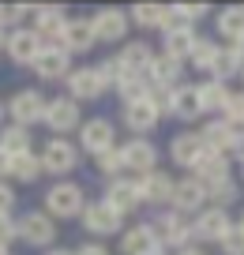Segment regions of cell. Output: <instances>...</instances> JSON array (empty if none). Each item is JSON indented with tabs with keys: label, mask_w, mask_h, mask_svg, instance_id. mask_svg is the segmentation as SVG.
Instances as JSON below:
<instances>
[{
	"label": "cell",
	"mask_w": 244,
	"mask_h": 255,
	"mask_svg": "<svg viewBox=\"0 0 244 255\" xmlns=\"http://www.w3.org/2000/svg\"><path fill=\"white\" fill-rule=\"evenodd\" d=\"M45 102H49V98L41 94V90L26 87V90H15V94H11V102H4V109H8L11 124L34 128V124H41V117H45Z\"/></svg>",
	"instance_id": "52a82bcc"
},
{
	"label": "cell",
	"mask_w": 244,
	"mask_h": 255,
	"mask_svg": "<svg viewBox=\"0 0 244 255\" xmlns=\"http://www.w3.org/2000/svg\"><path fill=\"white\" fill-rule=\"evenodd\" d=\"M98 75H102V83L105 87H117V79H120V64H117V56H109V60H102L98 64Z\"/></svg>",
	"instance_id": "7bdbcfd3"
},
{
	"label": "cell",
	"mask_w": 244,
	"mask_h": 255,
	"mask_svg": "<svg viewBox=\"0 0 244 255\" xmlns=\"http://www.w3.org/2000/svg\"><path fill=\"white\" fill-rule=\"evenodd\" d=\"M203 207H207V188L196 180V176H181V180L173 184L169 210H177V214H184V218H196Z\"/></svg>",
	"instance_id": "9a60e30c"
},
{
	"label": "cell",
	"mask_w": 244,
	"mask_h": 255,
	"mask_svg": "<svg viewBox=\"0 0 244 255\" xmlns=\"http://www.w3.org/2000/svg\"><path fill=\"white\" fill-rule=\"evenodd\" d=\"M222 120H226L229 128H237V131L244 128V90H229V102H226V109H222Z\"/></svg>",
	"instance_id": "f35d334b"
},
{
	"label": "cell",
	"mask_w": 244,
	"mask_h": 255,
	"mask_svg": "<svg viewBox=\"0 0 244 255\" xmlns=\"http://www.w3.org/2000/svg\"><path fill=\"white\" fill-rule=\"evenodd\" d=\"M75 255H113V252L102 244V240H87V244H79V248H75Z\"/></svg>",
	"instance_id": "f6af8a7d"
},
{
	"label": "cell",
	"mask_w": 244,
	"mask_h": 255,
	"mask_svg": "<svg viewBox=\"0 0 244 255\" xmlns=\"http://www.w3.org/2000/svg\"><path fill=\"white\" fill-rule=\"evenodd\" d=\"M177 255H207V252L199 244H192V248H184V252H177Z\"/></svg>",
	"instance_id": "681fc988"
},
{
	"label": "cell",
	"mask_w": 244,
	"mask_h": 255,
	"mask_svg": "<svg viewBox=\"0 0 244 255\" xmlns=\"http://www.w3.org/2000/svg\"><path fill=\"white\" fill-rule=\"evenodd\" d=\"M233 203H241V184L237 180H222V184H214V188H207V207L229 210Z\"/></svg>",
	"instance_id": "d590c367"
},
{
	"label": "cell",
	"mask_w": 244,
	"mask_h": 255,
	"mask_svg": "<svg viewBox=\"0 0 244 255\" xmlns=\"http://www.w3.org/2000/svg\"><path fill=\"white\" fill-rule=\"evenodd\" d=\"M169 11H173L181 23H188V26H196L199 19L211 15V8H207V4H169Z\"/></svg>",
	"instance_id": "ab89813d"
},
{
	"label": "cell",
	"mask_w": 244,
	"mask_h": 255,
	"mask_svg": "<svg viewBox=\"0 0 244 255\" xmlns=\"http://www.w3.org/2000/svg\"><path fill=\"white\" fill-rule=\"evenodd\" d=\"M120 255H162V244H158L150 222H135L120 233Z\"/></svg>",
	"instance_id": "44dd1931"
},
{
	"label": "cell",
	"mask_w": 244,
	"mask_h": 255,
	"mask_svg": "<svg viewBox=\"0 0 244 255\" xmlns=\"http://www.w3.org/2000/svg\"><path fill=\"white\" fill-rule=\"evenodd\" d=\"M162 255H169V252H162Z\"/></svg>",
	"instance_id": "6f0895ef"
},
{
	"label": "cell",
	"mask_w": 244,
	"mask_h": 255,
	"mask_svg": "<svg viewBox=\"0 0 244 255\" xmlns=\"http://www.w3.org/2000/svg\"><path fill=\"white\" fill-rule=\"evenodd\" d=\"M203 154H207V146H203V139H199V131H177V135L169 139V161H173L177 169H192Z\"/></svg>",
	"instance_id": "cb8c5ba5"
},
{
	"label": "cell",
	"mask_w": 244,
	"mask_h": 255,
	"mask_svg": "<svg viewBox=\"0 0 244 255\" xmlns=\"http://www.w3.org/2000/svg\"><path fill=\"white\" fill-rule=\"evenodd\" d=\"M173 176L169 173H162V169H150V173H143V176H135V188H139V199H143V207H162V210H169V199H173Z\"/></svg>",
	"instance_id": "8fae6325"
},
{
	"label": "cell",
	"mask_w": 244,
	"mask_h": 255,
	"mask_svg": "<svg viewBox=\"0 0 244 255\" xmlns=\"http://www.w3.org/2000/svg\"><path fill=\"white\" fill-rule=\"evenodd\" d=\"M120 158H124V173H150V169H158V146L150 143V139H139L132 135L124 146H120Z\"/></svg>",
	"instance_id": "ac0fdd59"
},
{
	"label": "cell",
	"mask_w": 244,
	"mask_h": 255,
	"mask_svg": "<svg viewBox=\"0 0 244 255\" xmlns=\"http://www.w3.org/2000/svg\"><path fill=\"white\" fill-rule=\"evenodd\" d=\"M15 188H11L8 180H0V218H11L15 214Z\"/></svg>",
	"instance_id": "b9f144b4"
},
{
	"label": "cell",
	"mask_w": 244,
	"mask_h": 255,
	"mask_svg": "<svg viewBox=\"0 0 244 255\" xmlns=\"http://www.w3.org/2000/svg\"><path fill=\"white\" fill-rule=\"evenodd\" d=\"M120 94V102H139V98H147L150 94V83H147V75H139V72H120V79H117V87H113Z\"/></svg>",
	"instance_id": "836d02e7"
},
{
	"label": "cell",
	"mask_w": 244,
	"mask_h": 255,
	"mask_svg": "<svg viewBox=\"0 0 244 255\" xmlns=\"http://www.w3.org/2000/svg\"><path fill=\"white\" fill-rule=\"evenodd\" d=\"M241 173H244V165H241Z\"/></svg>",
	"instance_id": "680465c9"
},
{
	"label": "cell",
	"mask_w": 244,
	"mask_h": 255,
	"mask_svg": "<svg viewBox=\"0 0 244 255\" xmlns=\"http://www.w3.org/2000/svg\"><path fill=\"white\" fill-rule=\"evenodd\" d=\"M64 23H68V11L60 4H38L30 11V30L41 38V45H60Z\"/></svg>",
	"instance_id": "7c38bea8"
},
{
	"label": "cell",
	"mask_w": 244,
	"mask_h": 255,
	"mask_svg": "<svg viewBox=\"0 0 244 255\" xmlns=\"http://www.w3.org/2000/svg\"><path fill=\"white\" fill-rule=\"evenodd\" d=\"M150 60H154V49H150V41H143V38H135V41H124L120 45V53H117V64H120V72H147L150 68Z\"/></svg>",
	"instance_id": "83f0119b"
},
{
	"label": "cell",
	"mask_w": 244,
	"mask_h": 255,
	"mask_svg": "<svg viewBox=\"0 0 244 255\" xmlns=\"http://www.w3.org/2000/svg\"><path fill=\"white\" fill-rule=\"evenodd\" d=\"M102 203H109V207L117 210V214H124V218L132 214V210H139L143 199H139V188H135V176H117V180H109Z\"/></svg>",
	"instance_id": "ffe728a7"
},
{
	"label": "cell",
	"mask_w": 244,
	"mask_h": 255,
	"mask_svg": "<svg viewBox=\"0 0 244 255\" xmlns=\"http://www.w3.org/2000/svg\"><path fill=\"white\" fill-rule=\"evenodd\" d=\"M241 229H244V214H241Z\"/></svg>",
	"instance_id": "db71d44e"
},
{
	"label": "cell",
	"mask_w": 244,
	"mask_h": 255,
	"mask_svg": "<svg viewBox=\"0 0 244 255\" xmlns=\"http://www.w3.org/2000/svg\"><path fill=\"white\" fill-rule=\"evenodd\" d=\"M45 214L53 218H60V222H68V218H79L83 214V207H87V191L79 188L75 180H56V184H49V191H45Z\"/></svg>",
	"instance_id": "7a4b0ae2"
},
{
	"label": "cell",
	"mask_w": 244,
	"mask_h": 255,
	"mask_svg": "<svg viewBox=\"0 0 244 255\" xmlns=\"http://www.w3.org/2000/svg\"><path fill=\"white\" fill-rule=\"evenodd\" d=\"M166 117H177L184 124H196L203 117V105H199V94L192 83H181L177 90H169V105H166Z\"/></svg>",
	"instance_id": "603a6c76"
},
{
	"label": "cell",
	"mask_w": 244,
	"mask_h": 255,
	"mask_svg": "<svg viewBox=\"0 0 244 255\" xmlns=\"http://www.w3.org/2000/svg\"><path fill=\"white\" fill-rule=\"evenodd\" d=\"M41 161H38V154L34 150H26V154H15L11 158V180H19V184H38L41 180Z\"/></svg>",
	"instance_id": "d6a6232c"
},
{
	"label": "cell",
	"mask_w": 244,
	"mask_h": 255,
	"mask_svg": "<svg viewBox=\"0 0 244 255\" xmlns=\"http://www.w3.org/2000/svg\"><path fill=\"white\" fill-rule=\"evenodd\" d=\"M241 135H244V128H241Z\"/></svg>",
	"instance_id": "9f6ffc18"
},
{
	"label": "cell",
	"mask_w": 244,
	"mask_h": 255,
	"mask_svg": "<svg viewBox=\"0 0 244 255\" xmlns=\"http://www.w3.org/2000/svg\"><path fill=\"white\" fill-rule=\"evenodd\" d=\"M0 255H11V248H4V244H0Z\"/></svg>",
	"instance_id": "f5cc1de1"
},
{
	"label": "cell",
	"mask_w": 244,
	"mask_h": 255,
	"mask_svg": "<svg viewBox=\"0 0 244 255\" xmlns=\"http://www.w3.org/2000/svg\"><path fill=\"white\" fill-rule=\"evenodd\" d=\"M233 158H241V165H244V135L237 139V146H233Z\"/></svg>",
	"instance_id": "7dc6e473"
},
{
	"label": "cell",
	"mask_w": 244,
	"mask_h": 255,
	"mask_svg": "<svg viewBox=\"0 0 244 255\" xmlns=\"http://www.w3.org/2000/svg\"><path fill=\"white\" fill-rule=\"evenodd\" d=\"M196 94H199L203 113H222V109H226V102H229V87H226V83H214V79L199 83Z\"/></svg>",
	"instance_id": "e575fe53"
},
{
	"label": "cell",
	"mask_w": 244,
	"mask_h": 255,
	"mask_svg": "<svg viewBox=\"0 0 244 255\" xmlns=\"http://www.w3.org/2000/svg\"><path fill=\"white\" fill-rule=\"evenodd\" d=\"M15 240H19V225H15V218H0V244L11 248Z\"/></svg>",
	"instance_id": "ee69618b"
},
{
	"label": "cell",
	"mask_w": 244,
	"mask_h": 255,
	"mask_svg": "<svg viewBox=\"0 0 244 255\" xmlns=\"http://www.w3.org/2000/svg\"><path fill=\"white\" fill-rule=\"evenodd\" d=\"M4 120H8V109H4V102H0V128H4Z\"/></svg>",
	"instance_id": "f907efd6"
},
{
	"label": "cell",
	"mask_w": 244,
	"mask_h": 255,
	"mask_svg": "<svg viewBox=\"0 0 244 255\" xmlns=\"http://www.w3.org/2000/svg\"><path fill=\"white\" fill-rule=\"evenodd\" d=\"M143 75H147V83L158 87V90H177L184 83V60H173V56H166V53H154V60H150V68Z\"/></svg>",
	"instance_id": "d6986e66"
},
{
	"label": "cell",
	"mask_w": 244,
	"mask_h": 255,
	"mask_svg": "<svg viewBox=\"0 0 244 255\" xmlns=\"http://www.w3.org/2000/svg\"><path fill=\"white\" fill-rule=\"evenodd\" d=\"M166 19H169V4H135L128 11V23L139 30H166Z\"/></svg>",
	"instance_id": "f546056e"
},
{
	"label": "cell",
	"mask_w": 244,
	"mask_h": 255,
	"mask_svg": "<svg viewBox=\"0 0 244 255\" xmlns=\"http://www.w3.org/2000/svg\"><path fill=\"white\" fill-rule=\"evenodd\" d=\"M98 45V38H94V26H90V19H68L64 23V30H60V49L64 53H90V49Z\"/></svg>",
	"instance_id": "d4e9b609"
},
{
	"label": "cell",
	"mask_w": 244,
	"mask_h": 255,
	"mask_svg": "<svg viewBox=\"0 0 244 255\" xmlns=\"http://www.w3.org/2000/svg\"><path fill=\"white\" fill-rule=\"evenodd\" d=\"M41 38L30 30V26H19V30H8V38H4V53H8L11 64H19V68H30L34 56L41 53Z\"/></svg>",
	"instance_id": "e0dca14e"
},
{
	"label": "cell",
	"mask_w": 244,
	"mask_h": 255,
	"mask_svg": "<svg viewBox=\"0 0 244 255\" xmlns=\"http://www.w3.org/2000/svg\"><path fill=\"white\" fill-rule=\"evenodd\" d=\"M218 248H222V255H244V229H241V222L229 225V233L218 240Z\"/></svg>",
	"instance_id": "60d3db41"
},
{
	"label": "cell",
	"mask_w": 244,
	"mask_h": 255,
	"mask_svg": "<svg viewBox=\"0 0 244 255\" xmlns=\"http://www.w3.org/2000/svg\"><path fill=\"white\" fill-rule=\"evenodd\" d=\"M30 72L38 75L41 83H64L71 75V53H64L60 45H45L38 56H34Z\"/></svg>",
	"instance_id": "4fadbf2b"
},
{
	"label": "cell",
	"mask_w": 244,
	"mask_h": 255,
	"mask_svg": "<svg viewBox=\"0 0 244 255\" xmlns=\"http://www.w3.org/2000/svg\"><path fill=\"white\" fill-rule=\"evenodd\" d=\"M30 128H19V124H4L0 128V150L8 154V158H15V154H26L30 150Z\"/></svg>",
	"instance_id": "1f68e13d"
},
{
	"label": "cell",
	"mask_w": 244,
	"mask_h": 255,
	"mask_svg": "<svg viewBox=\"0 0 244 255\" xmlns=\"http://www.w3.org/2000/svg\"><path fill=\"white\" fill-rule=\"evenodd\" d=\"M150 229H154L162 252H169V255H177V252H184V248L196 244V240H192V218L177 214V210H162V214H154V218H150Z\"/></svg>",
	"instance_id": "6da1fadb"
},
{
	"label": "cell",
	"mask_w": 244,
	"mask_h": 255,
	"mask_svg": "<svg viewBox=\"0 0 244 255\" xmlns=\"http://www.w3.org/2000/svg\"><path fill=\"white\" fill-rule=\"evenodd\" d=\"M214 56H218V41L214 38H199L196 49H192V56H188V64L196 68V72H211Z\"/></svg>",
	"instance_id": "8d00e7d4"
},
{
	"label": "cell",
	"mask_w": 244,
	"mask_h": 255,
	"mask_svg": "<svg viewBox=\"0 0 244 255\" xmlns=\"http://www.w3.org/2000/svg\"><path fill=\"white\" fill-rule=\"evenodd\" d=\"M4 38H8V30H4V26H0V49H4Z\"/></svg>",
	"instance_id": "816d5d0a"
},
{
	"label": "cell",
	"mask_w": 244,
	"mask_h": 255,
	"mask_svg": "<svg viewBox=\"0 0 244 255\" xmlns=\"http://www.w3.org/2000/svg\"><path fill=\"white\" fill-rule=\"evenodd\" d=\"M64 87H68V98L71 102H98L102 94H109V87L102 83V75H98V68H71V75L64 79Z\"/></svg>",
	"instance_id": "5bb4252c"
},
{
	"label": "cell",
	"mask_w": 244,
	"mask_h": 255,
	"mask_svg": "<svg viewBox=\"0 0 244 255\" xmlns=\"http://www.w3.org/2000/svg\"><path fill=\"white\" fill-rule=\"evenodd\" d=\"M8 176H11V158L0 150V180H8Z\"/></svg>",
	"instance_id": "bcb514c9"
},
{
	"label": "cell",
	"mask_w": 244,
	"mask_h": 255,
	"mask_svg": "<svg viewBox=\"0 0 244 255\" xmlns=\"http://www.w3.org/2000/svg\"><path fill=\"white\" fill-rule=\"evenodd\" d=\"M45 255H75L71 248H45Z\"/></svg>",
	"instance_id": "c3c4849f"
},
{
	"label": "cell",
	"mask_w": 244,
	"mask_h": 255,
	"mask_svg": "<svg viewBox=\"0 0 244 255\" xmlns=\"http://www.w3.org/2000/svg\"><path fill=\"white\" fill-rule=\"evenodd\" d=\"M41 124L53 131V135L68 139L71 131H79V124H83V109H79V102H71L68 94H56L45 102V117H41Z\"/></svg>",
	"instance_id": "277c9868"
},
{
	"label": "cell",
	"mask_w": 244,
	"mask_h": 255,
	"mask_svg": "<svg viewBox=\"0 0 244 255\" xmlns=\"http://www.w3.org/2000/svg\"><path fill=\"white\" fill-rule=\"evenodd\" d=\"M192 176H196L203 188H214V184H222V180H233V173H229V158H226V154H211V150H207L203 158L192 165Z\"/></svg>",
	"instance_id": "4316f807"
},
{
	"label": "cell",
	"mask_w": 244,
	"mask_h": 255,
	"mask_svg": "<svg viewBox=\"0 0 244 255\" xmlns=\"http://www.w3.org/2000/svg\"><path fill=\"white\" fill-rule=\"evenodd\" d=\"M79 222H83V229L94 233V240H105V237H120L124 233V214H117V210L109 207V203L94 199L83 207V214H79Z\"/></svg>",
	"instance_id": "8992f818"
},
{
	"label": "cell",
	"mask_w": 244,
	"mask_h": 255,
	"mask_svg": "<svg viewBox=\"0 0 244 255\" xmlns=\"http://www.w3.org/2000/svg\"><path fill=\"white\" fill-rule=\"evenodd\" d=\"M38 161H41V173H53L56 180H68V173H75V169H79L83 154H79V143L53 135V139H45V143H41Z\"/></svg>",
	"instance_id": "3957f363"
},
{
	"label": "cell",
	"mask_w": 244,
	"mask_h": 255,
	"mask_svg": "<svg viewBox=\"0 0 244 255\" xmlns=\"http://www.w3.org/2000/svg\"><path fill=\"white\" fill-rule=\"evenodd\" d=\"M199 139H203V146L211 154H233V146H237V139H241V131L237 128H229L222 117H214V120H207L203 128H199Z\"/></svg>",
	"instance_id": "7402d4cb"
},
{
	"label": "cell",
	"mask_w": 244,
	"mask_h": 255,
	"mask_svg": "<svg viewBox=\"0 0 244 255\" xmlns=\"http://www.w3.org/2000/svg\"><path fill=\"white\" fill-rule=\"evenodd\" d=\"M214 30H218L229 45H237V41L244 38V8H222L218 15H214Z\"/></svg>",
	"instance_id": "4dcf8cb0"
},
{
	"label": "cell",
	"mask_w": 244,
	"mask_h": 255,
	"mask_svg": "<svg viewBox=\"0 0 244 255\" xmlns=\"http://www.w3.org/2000/svg\"><path fill=\"white\" fill-rule=\"evenodd\" d=\"M241 79H244V68H241Z\"/></svg>",
	"instance_id": "11a10c76"
},
{
	"label": "cell",
	"mask_w": 244,
	"mask_h": 255,
	"mask_svg": "<svg viewBox=\"0 0 244 255\" xmlns=\"http://www.w3.org/2000/svg\"><path fill=\"white\" fill-rule=\"evenodd\" d=\"M94 165H98V173H102L105 180H117V176L124 173V158H120V146H113V150L98 154V158H94Z\"/></svg>",
	"instance_id": "74e56055"
},
{
	"label": "cell",
	"mask_w": 244,
	"mask_h": 255,
	"mask_svg": "<svg viewBox=\"0 0 244 255\" xmlns=\"http://www.w3.org/2000/svg\"><path fill=\"white\" fill-rule=\"evenodd\" d=\"M158 124H162V109L150 102V94L139 98V102H128V105H124V128L132 131V135L147 139Z\"/></svg>",
	"instance_id": "2e32d148"
},
{
	"label": "cell",
	"mask_w": 244,
	"mask_h": 255,
	"mask_svg": "<svg viewBox=\"0 0 244 255\" xmlns=\"http://www.w3.org/2000/svg\"><path fill=\"white\" fill-rule=\"evenodd\" d=\"M229 225H233L229 210H214V207H203L196 218H192V240H196L199 248H203V244H218V240L229 233Z\"/></svg>",
	"instance_id": "30bf717a"
},
{
	"label": "cell",
	"mask_w": 244,
	"mask_h": 255,
	"mask_svg": "<svg viewBox=\"0 0 244 255\" xmlns=\"http://www.w3.org/2000/svg\"><path fill=\"white\" fill-rule=\"evenodd\" d=\"M196 41H199L196 26L177 23V26H169V30H162V53L173 56V60H188L192 49H196Z\"/></svg>",
	"instance_id": "484cf974"
},
{
	"label": "cell",
	"mask_w": 244,
	"mask_h": 255,
	"mask_svg": "<svg viewBox=\"0 0 244 255\" xmlns=\"http://www.w3.org/2000/svg\"><path fill=\"white\" fill-rule=\"evenodd\" d=\"M113 146H117V124L109 117H90L79 124V154L98 158V154L113 150Z\"/></svg>",
	"instance_id": "5b68a950"
},
{
	"label": "cell",
	"mask_w": 244,
	"mask_h": 255,
	"mask_svg": "<svg viewBox=\"0 0 244 255\" xmlns=\"http://www.w3.org/2000/svg\"><path fill=\"white\" fill-rule=\"evenodd\" d=\"M19 225V240L30 248H53L56 240V222L45 214V210H26V214L15 218Z\"/></svg>",
	"instance_id": "ba28073f"
},
{
	"label": "cell",
	"mask_w": 244,
	"mask_h": 255,
	"mask_svg": "<svg viewBox=\"0 0 244 255\" xmlns=\"http://www.w3.org/2000/svg\"><path fill=\"white\" fill-rule=\"evenodd\" d=\"M241 68H244V56L237 53L233 45H218V56H214L211 72H207V79L226 83V87H229V79H233V75H241Z\"/></svg>",
	"instance_id": "f1b7e54d"
},
{
	"label": "cell",
	"mask_w": 244,
	"mask_h": 255,
	"mask_svg": "<svg viewBox=\"0 0 244 255\" xmlns=\"http://www.w3.org/2000/svg\"><path fill=\"white\" fill-rule=\"evenodd\" d=\"M90 26H94V38L105 41V45H124L128 30H132L124 8H98L94 15H90Z\"/></svg>",
	"instance_id": "9c48e42d"
}]
</instances>
